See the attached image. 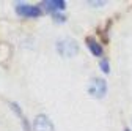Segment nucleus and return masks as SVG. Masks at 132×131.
<instances>
[{
  "instance_id": "f257e3e1",
  "label": "nucleus",
  "mask_w": 132,
  "mask_h": 131,
  "mask_svg": "<svg viewBox=\"0 0 132 131\" xmlns=\"http://www.w3.org/2000/svg\"><path fill=\"white\" fill-rule=\"evenodd\" d=\"M57 52L61 57L71 59V57H74L79 52V44L72 38H61V40L57 41Z\"/></svg>"
},
{
  "instance_id": "f03ea898",
  "label": "nucleus",
  "mask_w": 132,
  "mask_h": 131,
  "mask_svg": "<svg viewBox=\"0 0 132 131\" xmlns=\"http://www.w3.org/2000/svg\"><path fill=\"white\" fill-rule=\"evenodd\" d=\"M87 90H88V95L90 96L101 100V98H104L105 93H107V82H105L104 79H101V77H93L90 81Z\"/></svg>"
},
{
  "instance_id": "7ed1b4c3",
  "label": "nucleus",
  "mask_w": 132,
  "mask_h": 131,
  "mask_svg": "<svg viewBox=\"0 0 132 131\" xmlns=\"http://www.w3.org/2000/svg\"><path fill=\"white\" fill-rule=\"evenodd\" d=\"M16 11L21 16H25V18H38L41 16V8L35 6V5H25V3H18L16 5Z\"/></svg>"
},
{
  "instance_id": "20e7f679",
  "label": "nucleus",
  "mask_w": 132,
  "mask_h": 131,
  "mask_svg": "<svg viewBox=\"0 0 132 131\" xmlns=\"http://www.w3.org/2000/svg\"><path fill=\"white\" fill-rule=\"evenodd\" d=\"M33 131H54V125L47 115L39 114L33 120Z\"/></svg>"
},
{
  "instance_id": "39448f33",
  "label": "nucleus",
  "mask_w": 132,
  "mask_h": 131,
  "mask_svg": "<svg viewBox=\"0 0 132 131\" xmlns=\"http://www.w3.org/2000/svg\"><path fill=\"white\" fill-rule=\"evenodd\" d=\"M43 6L47 11H51L52 14H55L57 11L66 8V2H63V0H51V2H43Z\"/></svg>"
},
{
  "instance_id": "423d86ee",
  "label": "nucleus",
  "mask_w": 132,
  "mask_h": 131,
  "mask_svg": "<svg viewBox=\"0 0 132 131\" xmlns=\"http://www.w3.org/2000/svg\"><path fill=\"white\" fill-rule=\"evenodd\" d=\"M87 46H88V49H90V51L94 54V55H102V46L101 44H99L97 41H94V40H87Z\"/></svg>"
},
{
  "instance_id": "0eeeda50",
  "label": "nucleus",
  "mask_w": 132,
  "mask_h": 131,
  "mask_svg": "<svg viewBox=\"0 0 132 131\" xmlns=\"http://www.w3.org/2000/svg\"><path fill=\"white\" fill-rule=\"evenodd\" d=\"M99 67L102 68V71H104V73H109V71H110V67H109V63H107V60H105V59H104V60H101Z\"/></svg>"
},
{
  "instance_id": "6e6552de",
  "label": "nucleus",
  "mask_w": 132,
  "mask_h": 131,
  "mask_svg": "<svg viewBox=\"0 0 132 131\" xmlns=\"http://www.w3.org/2000/svg\"><path fill=\"white\" fill-rule=\"evenodd\" d=\"M52 16L55 18L57 22H64V21H66V18H64V16H61V14H57V13H55V14H52Z\"/></svg>"
},
{
  "instance_id": "1a4fd4ad",
  "label": "nucleus",
  "mask_w": 132,
  "mask_h": 131,
  "mask_svg": "<svg viewBox=\"0 0 132 131\" xmlns=\"http://www.w3.org/2000/svg\"><path fill=\"white\" fill-rule=\"evenodd\" d=\"M124 131H129V129H127V128H126V129H124Z\"/></svg>"
}]
</instances>
